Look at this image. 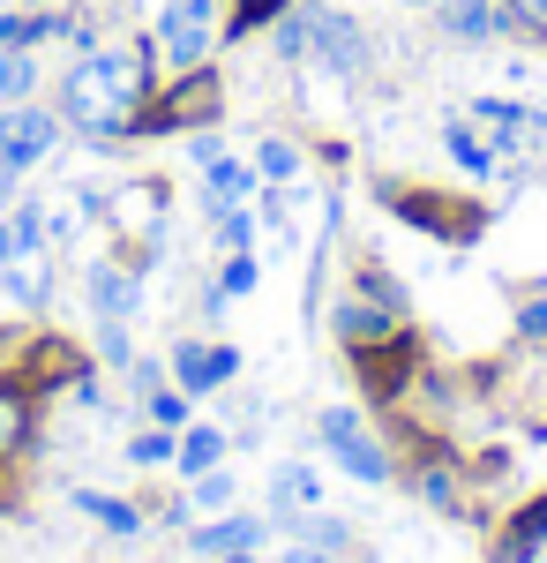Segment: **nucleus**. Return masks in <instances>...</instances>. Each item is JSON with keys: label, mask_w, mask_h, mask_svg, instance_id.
I'll list each match as a JSON object with an SVG mask.
<instances>
[{"label": "nucleus", "mask_w": 547, "mask_h": 563, "mask_svg": "<svg viewBox=\"0 0 547 563\" xmlns=\"http://www.w3.org/2000/svg\"><path fill=\"white\" fill-rule=\"evenodd\" d=\"M8 196H15V166H0V203H8Z\"/></svg>", "instance_id": "obj_32"}, {"label": "nucleus", "mask_w": 547, "mask_h": 563, "mask_svg": "<svg viewBox=\"0 0 547 563\" xmlns=\"http://www.w3.org/2000/svg\"><path fill=\"white\" fill-rule=\"evenodd\" d=\"M23 249H38V218H31V211H23V218H8V225H0V263H15Z\"/></svg>", "instance_id": "obj_19"}, {"label": "nucleus", "mask_w": 547, "mask_h": 563, "mask_svg": "<svg viewBox=\"0 0 547 563\" xmlns=\"http://www.w3.org/2000/svg\"><path fill=\"white\" fill-rule=\"evenodd\" d=\"M23 443H31V390L0 384V459H15Z\"/></svg>", "instance_id": "obj_12"}, {"label": "nucleus", "mask_w": 547, "mask_h": 563, "mask_svg": "<svg viewBox=\"0 0 547 563\" xmlns=\"http://www.w3.org/2000/svg\"><path fill=\"white\" fill-rule=\"evenodd\" d=\"M450 158L472 166V174H488V143H472V129H450Z\"/></svg>", "instance_id": "obj_25"}, {"label": "nucleus", "mask_w": 547, "mask_h": 563, "mask_svg": "<svg viewBox=\"0 0 547 563\" xmlns=\"http://www.w3.org/2000/svg\"><path fill=\"white\" fill-rule=\"evenodd\" d=\"M495 8H503V31H525L547 45V0H495Z\"/></svg>", "instance_id": "obj_17"}, {"label": "nucleus", "mask_w": 547, "mask_h": 563, "mask_svg": "<svg viewBox=\"0 0 547 563\" xmlns=\"http://www.w3.org/2000/svg\"><path fill=\"white\" fill-rule=\"evenodd\" d=\"M158 45H166L172 68H203V53H211V23H203V15H172V8H166V31H158Z\"/></svg>", "instance_id": "obj_8"}, {"label": "nucleus", "mask_w": 547, "mask_h": 563, "mask_svg": "<svg viewBox=\"0 0 547 563\" xmlns=\"http://www.w3.org/2000/svg\"><path fill=\"white\" fill-rule=\"evenodd\" d=\"M180 398H188V390H180ZM180 398H172V390H158V398H150V421L180 429V421H188V406H180Z\"/></svg>", "instance_id": "obj_27"}, {"label": "nucleus", "mask_w": 547, "mask_h": 563, "mask_svg": "<svg viewBox=\"0 0 547 563\" xmlns=\"http://www.w3.org/2000/svg\"><path fill=\"white\" fill-rule=\"evenodd\" d=\"M172 15H203V23H211V15H217V0H172Z\"/></svg>", "instance_id": "obj_30"}, {"label": "nucleus", "mask_w": 547, "mask_h": 563, "mask_svg": "<svg viewBox=\"0 0 547 563\" xmlns=\"http://www.w3.org/2000/svg\"><path fill=\"white\" fill-rule=\"evenodd\" d=\"M217 451H225V435L217 429H188L180 443H172V459H180V474H211Z\"/></svg>", "instance_id": "obj_15"}, {"label": "nucleus", "mask_w": 547, "mask_h": 563, "mask_svg": "<svg viewBox=\"0 0 547 563\" xmlns=\"http://www.w3.org/2000/svg\"><path fill=\"white\" fill-rule=\"evenodd\" d=\"M278 504H315V474L308 466H286L278 474Z\"/></svg>", "instance_id": "obj_23"}, {"label": "nucleus", "mask_w": 547, "mask_h": 563, "mask_svg": "<svg viewBox=\"0 0 547 563\" xmlns=\"http://www.w3.org/2000/svg\"><path fill=\"white\" fill-rule=\"evenodd\" d=\"M405 8H443V0H405Z\"/></svg>", "instance_id": "obj_34"}, {"label": "nucleus", "mask_w": 547, "mask_h": 563, "mask_svg": "<svg viewBox=\"0 0 547 563\" xmlns=\"http://www.w3.org/2000/svg\"><path fill=\"white\" fill-rule=\"evenodd\" d=\"M293 166H300V158L286 151V143H263V174H270V180H293Z\"/></svg>", "instance_id": "obj_26"}, {"label": "nucleus", "mask_w": 547, "mask_h": 563, "mask_svg": "<svg viewBox=\"0 0 547 563\" xmlns=\"http://www.w3.org/2000/svg\"><path fill=\"white\" fill-rule=\"evenodd\" d=\"M286 563H331V549H293Z\"/></svg>", "instance_id": "obj_31"}, {"label": "nucleus", "mask_w": 547, "mask_h": 563, "mask_svg": "<svg viewBox=\"0 0 547 563\" xmlns=\"http://www.w3.org/2000/svg\"><path fill=\"white\" fill-rule=\"evenodd\" d=\"M196 496H203V504H225V496H233V481H225V474H203V481H196Z\"/></svg>", "instance_id": "obj_29"}, {"label": "nucleus", "mask_w": 547, "mask_h": 563, "mask_svg": "<svg viewBox=\"0 0 547 563\" xmlns=\"http://www.w3.org/2000/svg\"><path fill=\"white\" fill-rule=\"evenodd\" d=\"M225 563H255V556H248V549H225Z\"/></svg>", "instance_id": "obj_33"}, {"label": "nucleus", "mask_w": 547, "mask_h": 563, "mask_svg": "<svg viewBox=\"0 0 547 563\" xmlns=\"http://www.w3.org/2000/svg\"><path fill=\"white\" fill-rule=\"evenodd\" d=\"M217 241H225L233 256H241V249L255 241V218H248V203H241V211H217Z\"/></svg>", "instance_id": "obj_21"}, {"label": "nucleus", "mask_w": 547, "mask_h": 563, "mask_svg": "<svg viewBox=\"0 0 547 563\" xmlns=\"http://www.w3.org/2000/svg\"><path fill=\"white\" fill-rule=\"evenodd\" d=\"M270 15H286V0H241V8H233V38L255 31V23H270Z\"/></svg>", "instance_id": "obj_24"}, {"label": "nucleus", "mask_w": 547, "mask_h": 563, "mask_svg": "<svg viewBox=\"0 0 547 563\" xmlns=\"http://www.w3.org/2000/svg\"><path fill=\"white\" fill-rule=\"evenodd\" d=\"M263 541V519H217L196 533V549H255Z\"/></svg>", "instance_id": "obj_16"}, {"label": "nucleus", "mask_w": 547, "mask_h": 563, "mask_svg": "<svg viewBox=\"0 0 547 563\" xmlns=\"http://www.w3.org/2000/svg\"><path fill=\"white\" fill-rule=\"evenodd\" d=\"M308 53H323L337 76H353V68L368 60V31H360L353 15H337V8L315 0V8H308Z\"/></svg>", "instance_id": "obj_5"}, {"label": "nucleus", "mask_w": 547, "mask_h": 563, "mask_svg": "<svg viewBox=\"0 0 547 563\" xmlns=\"http://www.w3.org/2000/svg\"><path fill=\"white\" fill-rule=\"evenodd\" d=\"M376 331H382V316H376V308H360V301H345V308H337V339H353V346H368Z\"/></svg>", "instance_id": "obj_18"}, {"label": "nucleus", "mask_w": 547, "mask_h": 563, "mask_svg": "<svg viewBox=\"0 0 547 563\" xmlns=\"http://www.w3.org/2000/svg\"><path fill=\"white\" fill-rule=\"evenodd\" d=\"M323 443L337 451V466H345L353 481H390V459H382L376 435L360 429V413H353V406H331V413H323Z\"/></svg>", "instance_id": "obj_4"}, {"label": "nucleus", "mask_w": 547, "mask_h": 563, "mask_svg": "<svg viewBox=\"0 0 547 563\" xmlns=\"http://www.w3.org/2000/svg\"><path fill=\"white\" fill-rule=\"evenodd\" d=\"M31 8H53V0H31Z\"/></svg>", "instance_id": "obj_35"}, {"label": "nucleus", "mask_w": 547, "mask_h": 563, "mask_svg": "<svg viewBox=\"0 0 547 563\" xmlns=\"http://www.w3.org/2000/svg\"><path fill=\"white\" fill-rule=\"evenodd\" d=\"M53 143H60V121H53L45 106H23V98H15V106H0V166H15V174H23V166H38Z\"/></svg>", "instance_id": "obj_3"}, {"label": "nucleus", "mask_w": 547, "mask_h": 563, "mask_svg": "<svg viewBox=\"0 0 547 563\" xmlns=\"http://www.w3.org/2000/svg\"><path fill=\"white\" fill-rule=\"evenodd\" d=\"M135 459H143V466H158V459H172V443H166V435H135Z\"/></svg>", "instance_id": "obj_28"}, {"label": "nucleus", "mask_w": 547, "mask_h": 563, "mask_svg": "<svg viewBox=\"0 0 547 563\" xmlns=\"http://www.w3.org/2000/svg\"><path fill=\"white\" fill-rule=\"evenodd\" d=\"M217 113H225V90H217L211 60H203V68H180V84H172L150 113H135V129H203Z\"/></svg>", "instance_id": "obj_2"}, {"label": "nucleus", "mask_w": 547, "mask_h": 563, "mask_svg": "<svg viewBox=\"0 0 547 563\" xmlns=\"http://www.w3.org/2000/svg\"><path fill=\"white\" fill-rule=\"evenodd\" d=\"M90 301H98V316H105V323H121L127 308H135V278H127V271H113V263H98V271H90Z\"/></svg>", "instance_id": "obj_13"}, {"label": "nucleus", "mask_w": 547, "mask_h": 563, "mask_svg": "<svg viewBox=\"0 0 547 563\" xmlns=\"http://www.w3.org/2000/svg\"><path fill=\"white\" fill-rule=\"evenodd\" d=\"M405 368H413V339H382V346H353V376L376 390V398H398L405 384Z\"/></svg>", "instance_id": "obj_6"}, {"label": "nucleus", "mask_w": 547, "mask_h": 563, "mask_svg": "<svg viewBox=\"0 0 547 563\" xmlns=\"http://www.w3.org/2000/svg\"><path fill=\"white\" fill-rule=\"evenodd\" d=\"M443 23H450V38L480 45V38L503 31V8H495V0H443Z\"/></svg>", "instance_id": "obj_10"}, {"label": "nucleus", "mask_w": 547, "mask_h": 563, "mask_svg": "<svg viewBox=\"0 0 547 563\" xmlns=\"http://www.w3.org/2000/svg\"><path fill=\"white\" fill-rule=\"evenodd\" d=\"M76 504H83L90 519H105L113 533H135V526H143V519H135V504H105V496H76Z\"/></svg>", "instance_id": "obj_20"}, {"label": "nucleus", "mask_w": 547, "mask_h": 563, "mask_svg": "<svg viewBox=\"0 0 547 563\" xmlns=\"http://www.w3.org/2000/svg\"><path fill=\"white\" fill-rule=\"evenodd\" d=\"M540 541H547V496H540V504H525V511L510 519V533H503V549H495V563H525L533 549H540Z\"/></svg>", "instance_id": "obj_11"}, {"label": "nucleus", "mask_w": 547, "mask_h": 563, "mask_svg": "<svg viewBox=\"0 0 547 563\" xmlns=\"http://www.w3.org/2000/svg\"><path fill=\"white\" fill-rule=\"evenodd\" d=\"M135 106H143V53H83L68 76H60V121L83 135H121L135 129Z\"/></svg>", "instance_id": "obj_1"}, {"label": "nucleus", "mask_w": 547, "mask_h": 563, "mask_svg": "<svg viewBox=\"0 0 547 563\" xmlns=\"http://www.w3.org/2000/svg\"><path fill=\"white\" fill-rule=\"evenodd\" d=\"M248 286H255V263H248V249H241V256L225 263V278H217V301H241Z\"/></svg>", "instance_id": "obj_22"}, {"label": "nucleus", "mask_w": 547, "mask_h": 563, "mask_svg": "<svg viewBox=\"0 0 547 563\" xmlns=\"http://www.w3.org/2000/svg\"><path fill=\"white\" fill-rule=\"evenodd\" d=\"M38 84V60H31V45H0V98L15 106V98H31Z\"/></svg>", "instance_id": "obj_14"}, {"label": "nucleus", "mask_w": 547, "mask_h": 563, "mask_svg": "<svg viewBox=\"0 0 547 563\" xmlns=\"http://www.w3.org/2000/svg\"><path fill=\"white\" fill-rule=\"evenodd\" d=\"M233 368H241V353H233V346H180V353H172V384H180V390H217Z\"/></svg>", "instance_id": "obj_7"}, {"label": "nucleus", "mask_w": 547, "mask_h": 563, "mask_svg": "<svg viewBox=\"0 0 547 563\" xmlns=\"http://www.w3.org/2000/svg\"><path fill=\"white\" fill-rule=\"evenodd\" d=\"M203 196H211V211H241L255 196V174L241 158H211V166H203Z\"/></svg>", "instance_id": "obj_9"}]
</instances>
